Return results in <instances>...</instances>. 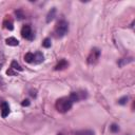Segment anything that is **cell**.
<instances>
[{"label": "cell", "instance_id": "1", "mask_svg": "<svg viewBox=\"0 0 135 135\" xmlns=\"http://www.w3.org/2000/svg\"><path fill=\"white\" fill-rule=\"evenodd\" d=\"M72 105H73V102L69 99V97L59 98L55 102V108L59 113H66L68 111L71 110Z\"/></svg>", "mask_w": 135, "mask_h": 135}, {"label": "cell", "instance_id": "2", "mask_svg": "<svg viewBox=\"0 0 135 135\" xmlns=\"http://www.w3.org/2000/svg\"><path fill=\"white\" fill-rule=\"evenodd\" d=\"M69 31V23L65 20H60L57 22L54 28V34L56 38H61L63 37Z\"/></svg>", "mask_w": 135, "mask_h": 135}, {"label": "cell", "instance_id": "3", "mask_svg": "<svg viewBox=\"0 0 135 135\" xmlns=\"http://www.w3.org/2000/svg\"><path fill=\"white\" fill-rule=\"evenodd\" d=\"M100 54H101V52H100V50H99L98 47H93V49L90 51V53H89V55H88V58H86L88 64H90V65H95V64L98 62L99 58H100Z\"/></svg>", "mask_w": 135, "mask_h": 135}, {"label": "cell", "instance_id": "4", "mask_svg": "<svg viewBox=\"0 0 135 135\" xmlns=\"http://www.w3.org/2000/svg\"><path fill=\"white\" fill-rule=\"evenodd\" d=\"M21 36L26 40H34V33L32 31V27L30 24H24L21 28Z\"/></svg>", "mask_w": 135, "mask_h": 135}, {"label": "cell", "instance_id": "5", "mask_svg": "<svg viewBox=\"0 0 135 135\" xmlns=\"http://www.w3.org/2000/svg\"><path fill=\"white\" fill-rule=\"evenodd\" d=\"M88 94L85 91H79V92H72L69 96V99L72 101V102H77L81 99H84L86 98Z\"/></svg>", "mask_w": 135, "mask_h": 135}, {"label": "cell", "instance_id": "6", "mask_svg": "<svg viewBox=\"0 0 135 135\" xmlns=\"http://www.w3.org/2000/svg\"><path fill=\"white\" fill-rule=\"evenodd\" d=\"M3 27L8 30V31H12L14 28V22H13V19L11 16H5L4 20H3Z\"/></svg>", "mask_w": 135, "mask_h": 135}, {"label": "cell", "instance_id": "7", "mask_svg": "<svg viewBox=\"0 0 135 135\" xmlns=\"http://www.w3.org/2000/svg\"><path fill=\"white\" fill-rule=\"evenodd\" d=\"M68 66H69V62H68L65 59H60L59 62L55 65L54 70H55V71H61V70H64V69L68 68Z\"/></svg>", "mask_w": 135, "mask_h": 135}, {"label": "cell", "instance_id": "8", "mask_svg": "<svg viewBox=\"0 0 135 135\" xmlns=\"http://www.w3.org/2000/svg\"><path fill=\"white\" fill-rule=\"evenodd\" d=\"M8 114H9V107H8V103L5 102V101H3V102L1 103V115H2L3 118H5L6 116H8Z\"/></svg>", "mask_w": 135, "mask_h": 135}, {"label": "cell", "instance_id": "9", "mask_svg": "<svg viewBox=\"0 0 135 135\" xmlns=\"http://www.w3.org/2000/svg\"><path fill=\"white\" fill-rule=\"evenodd\" d=\"M44 60V56L41 52H37L36 54H34V63L35 64H39L41 62H43Z\"/></svg>", "mask_w": 135, "mask_h": 135}, {"label": "cell", "instance_id": "10", "mask_svg": "<svg viewBox=\"0 0 135 135\" xmlns=\"http://www.w3.org/2000/svg\"><path fill=\"white\" fill-rule=\"evenodd\" d=\"M55 16H56V7H52V8L49 11L47 15H46V22L50 23V22L55 18Z\"/></svg>", "mask_w": 135, "mask_h": 135}, {"label": "cell", "instance_id": "11", "mask_svg": "<svg viewBox=\"0 0 135 135\" xmlns=\"http://www.w3.org/2000/svg\"><path fill=\"white\" fill-rule=\"evenodd\" d=\"M5 42H6L7 45H11V46H17L19 44L18 39L15 38V37H8V38H6Z\"/></svg>", "mask_w": 135, "mask_h": 135}, {"label": "cell", "instance_id": "12", "mask_svg": "<svg viewBox=\"0 0 135 135\" xmlns=\"http://www.w3.org/2000/svg\"><path fill=\"white\" fill-rule=\"evenodd\" d=\"M132 61H133V58H132V57L121 58V59L118 60V65H119L120 68H122L123 65H126V64H128V63H130V62H132Z\"/></svg>", "mask_w": 135, "mask_h": 135}, {"label": "cell", "instance_id": "13", "mask_svg": "<svg viewBox=\"0 0 135 135\" xmlns=\"http://www.w3.org/2000/svg\"><path fill=\"white\" fill-rule=\"evenodd\" d=\"M24 61L27 62V63H33L34 62V54L28 52L24 55Z\"/></svg>", "mask_w": 135, "mask_h": 135}, {"label": "cell", "instance_id": "14", "mask_svg": "<svg viewBox=\"0 0 135 135\" xmlns=\"http://www.w3.org/2000/svg\"><path fill=\"white\" fill-rule=\"evenodd\" d=\"M75 135H94V131H92V130H80V131H76Z\"/></svg>", "mask_w": 135, "mask_h": 135}, {"label": "cell", "instance_id": "15", "mask_svg": "<svg viewBox=\"0 0 135 135\" xmlns=\"http://www.w3.org/2000/svg\"><path fill=\"white\" fill-rule=\"evenodd\" d=\"M11 69H13V70H16V71H22L23 69H22V66L16 61V60H13L12 61V63H11Z\"/></svg>", "mask_w": 135, "mask_h": 135}, {"label": "cell", "instance_id": "16", "mask_svg": "<svg viewBox=\"0 0 135 135\" xmlns=\"http://www.w3.org/2000/svg\"><path fill=\"white\" fill-rule=\"evenodd\" d=\"M15 15H16V17H17L18 20H22V19L24 18V13H23V11H22L21 8L17 9V11L15 12Z\"/></svg>", "mask_w": 135, "mask_h": 135}, {"label": "cell", "instance_id": "17", "mask_svg": "<svg viewBox=\"0 0 135 135\" xmlns=\"http://www.w3.org/2000/svg\"><path fill=\"white\" fill-rule=\"evenodd\" d=\"M51 45H52V42H51V39H50V38H45V39L42 41V46H43V47L49 49V47H51Z\"/></svg>", "mask_w": 135, "mask_h": 135}, {"label": "cell", "instance_id": "18", "mask_svg": "<svg viewBox=\"0 0 135 135\" xmlns=\"http://www.w3.org/2000/svg\"><path fill=\"white\" fill-rule=\"evenodd\" d=\"M128 100H129V97L128 96H122L121 98L118 99V103L121 104V105H124V104H127Z\"/></svg>", "mask_w": 135, "mask_h": 135}, {"label": "cell", "instance_id": "19", "mask_svg": "<svg viewBox=\"0 0 135 135\" xmlns=\"http://www.w3.org/2000/svg\"><path fill=\"white\" fill-rule=\"evenodd\" d=\"M110 130H111V132H113V133H117V132L119 131V127H118L116 123H113V124H111Z\"/></svg>", "mask_w": 135, "mask_h": 135}, {"label": "cell", "instance_id": "20", "mask_svg": "<svg viewBox=\"0 0 135 135\" xmlns=\"http://www.w3.org/2000/svg\"><path fill=\"white\" fill-rule=\"evenodd\" d=\"M4 61H5V59H4V55H3V53L0 51V70H1V68L3 66Z\"/></svg>", "mask_w": 135, "mask_h": 135}, {"label": "cell", "instance_id": "21", "mask_svg": "<svg viewBox=\"0 0 135 135\" xmlns=\"http://www.w3.org/2000/svg\"><path fill=\"white\" fill-rule=\"evenodd\" d=\"M6 74H7L8 76H15V75H16V72H15L13 69H11V68H9V69L6 71Z\"/></svg>", "mask_w": 135, "mask_h": 135}, {"label": "cell", "instance_id": "22", "mask_svg": "<svg viewBox=\"0 0 135 135\" xmlns=\"http://www.w3.org/2000/svg\"><path fill=\"white\" fill-rule=\"evenodd\" d=\"M30 100L28 99H24V100H22V102H21V105L22 107H28L30 105Z\"/></svg>", "mask_w": 135, "mask_h": 135}, {"label": "cell", "instance_id": "23", "mask_svg": "<svg viewBox=\"0 0 135 135\" xmlns=\"http://www.w3.org/2000/svg\"><path fill=\"white\" fill-rule=\"evenodd\" d=\"M57 135H63V134H62V133H58Z\"/></svg>", "mask_w": 135, "mask_h": 135}]
</instances>
